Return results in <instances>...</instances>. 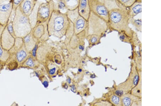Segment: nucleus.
I'll return each mask as SVG.
<instances>
[{
  "mask_svg": "<svg viewBox=\"0 0 161 106\" xmlns=\"http://www.w3.org/2000/svg\"><path fill=\"white\" fill-rule=\"evenodd\" d=\"M70 21L66 13L54 9L47 22L49 35L61 38L65 35Z\"/></svg>",
  "mask_w": 161,
  "mask_h": 106,
  "instance_id": "nucleus-1",
  "label": "nucleus"
},
{
  "mask_svg": "<svg viewBox=\"0 0 161 106\" xmlns=\"http://www.w3.org/2000/svg\"><path fill=\"white\" fill-rule=\"evenodd\" d=\"M130 18L128 8H116L109 11L108 27L118 32H126L129 34L132 33L129 26Z\"/></svg>",
  "mask_w": 161,
  "mask_h": 106,
  "instance_id": "nucleus-2",
  "label": "nucleus"
},
{
  "mask_svg": "<svg viewBox=\"0 0 161 106\" xmlns=\"http://www.w3.org/2000/svg\"><path fill=\"white\" fill-rule=\"evenodd\" d=\"M13 26L16 37L24 38L32 31L29 17L23 13L19 7L15 10Z\"/></svg>",
  "mask_w": 161,
  "mask_h": 106,
  "instance_id": "nucleus-3",
  "label": "nucleus"
},
{
  "mask_svg": "<svg viewBox=\"0 0 161 106\" xmlns=\"http://www.w3.org/2000/svg\"><path fill=\"white\" fill-rule=\"evenodd\" d=\"M87 34L101 35L107 31L108 27V22L102 18L90 12L88 20Z\"/></svg>",
  "mask_w": 161,
  "mask_h": 106,
  "instance_id": "nucleus-4",
  "label": "nucleus"
},
{
  "mask_svg": "<svg viewBox=\"0 0 161 106\" xmlns=\"http://www.w3.org/2000/svg\"><path fill=\"white\" fill-rule=\"evenodd\" d=\"M54 9L53 0L50 2L42 3L38 9L36 24L48 22Z\"/></svg>",
  "mask_w": 161,
  "mask_h": 106,
  "instance_id": "nucleus-5",
  "label": "nucleus"
},
{
  "mask_svg": "<svg viewBox=\"0 0 161 106\" xmlns=\"http://www.w3.org/2000/svg\"><path fill=\"white\" fill-rule=\"evenodd\" d=\"M90 11L108 22L109 11L104 3L99 0H88Z\"/></svg>",
  "mask_w": 161,
  "mask_h": 106,
  "instance_id": "nucleus-6",
  "label": "nucleus"
},
{
  "mask_svg": "<svg viewBox=\"0 0 161 106\" xmlns=\"http://www.w3.org/2000/svg\"><path fill=\"white\" fill-rule=\"evenodd\" d=\"M12 11V0H0V25H7Z\"/></svg>",
  "mask_w": 161,
  "mask_h": 106,
  "instance_id": "nucleus-7",
  "label": "nucleus"
},
{
  "mask_svg": "<svg viewBox=\"0 0 161 106\" xmlns=\"http://www.w3.org/2000/svg\"><path fill=\"white\" fill-rule=\"evenodd\" d=\"M47 22L38 23L32 28L31 32L36 42L38 40L49 35Z\"/></svg>",
  "mask_w": 161,
  "mask_h": 106,
  "instance_id": "nucleus-8",
  "label": "nucleus"
},
{
  "mask_svg": "<svg viewBox=\"0 0 161 106\" xmlns=\"http://www.w3.org/2000/svg\"><path fill=\"white\" fill-rule=\"evenodd\" d=\"M15 38L9 33L6 26L3 30L0 41L2 47L9 50L14 45Z\"/></svg>",
  "mask_w": 161,
  "mask_h": 106,
  "instance_id": "nucleus-9",
  "label": "nucleus"
},
{
  "mask_svg": "<svg viewBox=\"0 0 161 106\" xmlns=\"http://www.w3.org/2000/svg\"><path fill=\"white\" fill-rule=\"evenodd\" d=\"M72 23L75 34H79L84 31H86L87 33L88 21L80 15Z\"/></svg>",
  "mask_w": 161,
  "mask_h": 106,
  "instance_id": "nucleus-10",
  "label": "nucleus"
},
{
  "mask_svg": "<svg viewBox=\"0 0 161 106\" xmlns=\"http://www.w3.org/2000/svg\"><path fill=\"white\" fill-rule=\"evenodd\" d=\"M37 1L35 0H23L19 6L23 13L29 17L32 13Z\"/></svg>",
  "mask_w": 161,
  "mask_h": 106,
  "instance_id": "nucleus-11",
  "label": "nucleus"
},
{
  "mask_svg": "<svg viewBox=\"0 0 161 106\" xmlns=\"http://www.w3.org/2000/svg\"><path fill=\"white\" fill-rule=\"evenodd\" d=\"M79 14L84 19L88 20L90 13V9L88 0H79L78 7Z\"/></svg>",
  "mask_w": 161,
  "mask_h": 106,
  "instance_id": "nucleus-12",
  "label": "nucleus"
},
{
  "mask_svg": "<svg viewBox=\"0 0 161 106\" xmlns=\"http://www.w3.org/2000/svg\"><path fill=\"white\" fill-rule=\"evenodd\" d=\"M23 43L26 50L28 52L32 51L36 45V41L34 38L32 32L23 38Z\"/></svg>",
  "mask_w": 161,
  "mask_h": 106,
  "instance_id": "nucleus-13",
  "label": "nucleus"
},
{
  "mask_svg": "<svg viewBox=\"0 0 161 106\" xmlns=\"http://www.w3.org/2000/svg\"><path fill=\"white\" fill-rule=\"evenodd\" d=\"M130 19H133L142 12V2H136L128 8Z\"/></svg>",
  "mask_w": 161,
  "mask_h": 106,
  "instance_id": "nucleus-14",
  "label": "nucleus"
},
{
  "mask_svg": "<svg viewBox=\"0 0 161 106\" xmlns=\"http://www.w3.org/2000/svg\"><path fill=\"white\" fill-rule=\"evenodd\" d=\"M29 52L26 50L24 44L22 47L15 54V56L19 63V67L21 66L22 64L26 60L28 56Z\"/></svg>",
  "mask_w": 161,
  "mask_h": 106,
  "instance_id": "nucleus-15",
  "label": "nucleus"
},
{
  "mask_svg": "<svg viewBox=\"0 0 161 106\" xmlns=\"http://www.w3.org/2000/svg\"><path fill=\"white\" fill-rule=\"evenodd\" d=\"M6 66L7 69L11 71L19 68V64L17 60L15 54H11L6 62Z\"/></svg>",
  "mask_w": 161,
  "mask_h": 106,
  "instance_id": "nucleus-16",
  "label": "nucleus"
},
{
  "mask_svg": "<svg viewBox=\"0 0 161 106\" xmlns=\"http://www.w3.org/2000/svg\"><path fill=\"white\" fill-rule=\"evenodd\" d=\"M42 2H43L38 0L32 13L28 17L32 29L35 26L36 23H37V18L38 7L39 6L40 4Z\"/></svg>",
  "mask_w": 161,
  "mask_h": 106,
  "instance_id": "nucleus-17",
  "label": "nucleus"
},
{
  "mask_svg": "<svg viewBox=\"0 0 161 106\" xmlns=\"http://www.w3.org/2000/svg\"><path fill=\"white\" fill-rule=\"evenodd\" d=\"M23 41L22 38L16 37L15 38L14 46L9 50L10 54H15L23 45Z\"/></svg>",
  "mask_w": 161,
  "mask_h": 106,
  "instance_id": "nucleus-18",
  "label": "nucleus"
},
{
  "mask_svg": "<svg viewBox=\"0 0 161 106\" xmlns=\"http://www.w3.org/2000/svg\"><path fill=\"white\" fill-rule=\"evenodd\" d=\"M54 9L58 10L63 13H66L68 10L65 0H56V2H54Z\"/></svg>",
  "mask_w": 161,
  "mask_h": 106,
  "instance_id": "nucleus-19",
  "label": "nucleus"
},
{
  "mask_svg": "<svg viewBox=\"0 0 161 106\" xmlns=\"http://www.w3.org/2000/svg\"><path fill=\"white\" fill-rule=\"evenodd\" d=\"M136 0H116L117 4L119 8H128L133 4Z\"/></svg>",
  "mask_w": 161,
  "mask_h": 106,
  "instance_id": "nucleus-20",
  "label": "nucleus"
},
{
  "mask_svg": "<svg viewBox=\"0 0 161 106\" xmlns=\"http://www.w3.org/2000/svg\"><path fill=\"white\" fill-rule=\"evenodd\" d=\"M67 17L72 23H73L80 15L78 9L68 10L66 13Z\"/></svg>",
  "mask_w": 161,
  "mask_h": 106,
  "instance_id": "nucleus-21",
  "label": "nucleus"
},
{
  "mask_svg": "<svg viewBox=\"0 0 161 106\" xmlns=\"http://www.w3.org/2000/svg\"><path fill=\"white\" fill-rule=\"evenodd\" d=\"M10 55L9 51L3 48L0 43V61L6 62Z\"/></svg>",
  "mask_w": 161,
  "mask_h": 106,
  "instance_id": "nucleus-22",
  "label": "nucleus"
},
{
  "mask_svg": "<svg viewBox=\"0 0 161 106\" xmlns=\"http://www.w3.org/2000/svg\"><path fill=\"white\" fill-rule=\"evenodd\" d=\"M37 63L34 60L33 56H28L26 60L23 62L21 66H23L28 67L31 68H34L37 66Z\"/></svg>",
  "mask_w": 161,
  "mask_h": 106,
  "instance_id": "nucleus-23",
  "label": "nucleus"
},
{
  "mask_svg": "<svg viewBox=\"0 0 161 106\" xmlns=\"http://www.w3.org/2000/svg\"><path fill=\"white\" fill-rule=\"evenodd\" d=\"M67 9L72 10L76 9L78 7L79 0H65Z\"/></svg>",
  "mask_w": 161,
  "mask_h": 106,
  "instance_id": "nucleus-24",
  "label": "nucleus"
},
{
  "mask_svg": "<svg viewBox=\"0 0 161 106\" xmlns=\"http://www.w3.org/2000/svg\"><path fill=\"white\" fill-rule=\"evenodd\" d=\"M142 19H130L129 23L131 24L136 29L139 31L141 32L142 30Z\"/></svg>",
  "mask_w": 161,
  "mask_h": 106,
  "instance_id": "nucleus-25",
  "label": "nucleus"
},
{
  "mask_svg": "<svg viewBox=\"0 0 161 106\" xmlns=\"http://www.w3.org/2000/svg\"><path fill=\"white\" fill-rule=\"evenodd\" d=\"M23 0H12L13 3V11H15V10L19 7Z\"/></svg>",
  "mask_w": 161,
  "mask_h": 106,
  "instance_id": "nucleus-26",
  "label": "nucleus"
},
{
  "mask_svg": "<svg viewBox=\"0 0 161 106\" xmlns=\"http://www.w3.org/2000/svg\"><path fill=\"white\" fill-rule=\"evenodd\" d=\"M123 104L124 106H130L131 104V100L128 96H125L122 98Z\"/></svg>",
  "mask_w": 161,
  "mask_h": 106,
  "instance_id": "nucleus-27",
  "label": "nucleus"
},
{
  "mask_svg": "<svg viewBox=\"0 0 161 106\" xmlns=\"http://www.w3.org/2000/svg\"><path fill=\"white\" fill-rule=\"evenodd\" d=\"M111 101L114 104L116 105H120V98L117 96H113L112 98Z\"/></svg>",
  "mask_w": 161,
  "mask_h": 106,
  "instance_id": "nucleus-28",
  "label": "nucleus"
},
{
  "mask_svg": "<svg viewBox=\"0 0 161 106\" xmlns=\"http://www.w3.org/2000/svg\"><path fill=\"white\" fill-rule=\"evenodd\" d=\"M38 49V45H35L34 48H33V50L32 51V56L33 58L36 57V53H37V51Z\"/></svg>",
  "mask_w": 161,
  "mask_h": 106,
  "instance_id": "nucleus-29",
  "label": "nucleus"
},
{
  "mask_svg": "<svg viewBox=\"0 0 161 106\" xmlns=\"http://www.w3.org/2000/svg\"><path fill=\"white\" fill-rule=\"evenodd\" d=\"M56 71V68L55 67H53L49 69V73L51 75H54Z\"/></svg>",
  "mask_w": 161,
  "mask_h": 106,
  "instance_id": "nucleus-30",
  "label": "nucleus"
},
{
  "mask_svg": "<svg viewBox=\"0 0 161 106\" xmlns=\"http://www.w3.org/2000/svg\"><path fill=\"white\" fill-rule=\"evenodd\" d=\"M6 62H5L0 61V72L3 69L4 67L6 66Z\"/></svg>",
  "mask_w": 161,
  "mask_h": 106,
  "instance_id": "nucleus-31",
  "label": "nucleus"
},
{
  "mask_svg": "<svg viewBox=\"0 0 161 106\" xmlns=\"http://www.w3.org/2000/svg\"><path fill=\"white\" fill-rule=\"evenodd\" d=\"M116 94L117 95L121 96L123 95V92L121 91V90H118L116 92Z\"/></svg>",
  "mask_w": 161,
  "mask_h": 106,
  "instance_id": "nucleus-32",
  "label": "nucleus"
},
{
  "mask_svg": "<svg viewBox=\"0 0 161 106\" xmlns=\"http://www.w3.org/2000/svg\"><path fill=\"white\" fill-rule=\"evenodd\" d=\"M6 26L0 25V41H1V36L3 30L4 28Z\"/></svg>",
  "mask_w": 161,
  "mask_h": 106,
  "instance_id": "nucleus-33",
  "label": "nucleus"
},
{
  "mask_svg": "<svg viewBox=\"0 0 161 106\" xmlns=\"http://www.w3.org/2000/svg\"><path fill=\"white\" fill-rule=\"evenodd\" d=\"M139 80V77L137 76H136L135 77L134 81V85H136L138 82Z\"/></svg>",
  "mask_w": 161,
  "mask_h": 106,
  "instance_id": "nucleus-34",
  "label": "nucleus"
},
{
  "mask_svg": "<svg viewBox=\"0 0 161 106\" xmlns=\"http://www.w3.org/2000/svg\"><path fill=\"white\" fill-rule=\"evenodd\" d=\"M43 84L44 87H47L48 86V82L47 81H43Z\"/></svg>",
  "mask_w": 161,
  "mask_h": 106,
  "instance_id": "nucleus-35",
  "label": "nucleus"
},
{
  "mask_svg": "<svg viewBox=\"0 0 161 106\" xmlns=\"http://www.w3.org/2000/svg\"><path fill=\"white\" fill-rule=\"evenodd\" d=\"M105 1V4L106 5L108 2H116V0H104Z\"/></svg>",
  "mask_w": 161,
  "mask_h": 106,
  "instance_id": "nucleus-36",
  "label": "nucleus"
},
{
  "mask_svg": "<svg viewBox=\"0 0 161 106\" xmlns=\"http://www.w3.org/2000/svg\"><path fill=\"white\" fill-rule=\"evenodd\" d=\"M75 89L74 85H72V87H71L72 91L73 92H75Z\"/></svg>",
  "mask_w": 161,
  "mask_h": 106,
  "instance_id": "nucleus-37",
  "label": "nucleus"
},
{
  "mask_svg": "<svg viewBox=\"0 0 161 106\" xmlns=\"http://www.w3.org/2000/svg\"><path fill=\"white\" fill-rule=\"evenodd\" d=\"M67 81H68V82H69V84L71 83V79L69 78H69H68V79H67Z\"/></svg>",
  "mask_w": 161,
  "mask_h": 106,
  "instance_id": "nucleus-38",
  "label": "nucleus"
},
{
  "mask_svg": "<svg viewBox=\"0 0 161 106\" xmlns=\"http://www.w3.org/2000/svg\"><path fill=\"white\" fill-rule=\"evenodd\" d=\"M79 48L80 49V50H84V47H83V46H82V45L80 46Z\"/></svg>",
  "mask_w": 161,
  "mask_h": 106,
  "instance_id": "nucleus-39",
  "label": "nucleus"
},
{
  "mask_svg": "<svg viewBox=\"0 0 161 106\" xmlns=\"http://www.w3.org/2000/svg\"><path fill=\"white\" fill-rule=\"evenodd\" d=\"M46 2H50L52 1H53V0H44Z\"/></svg>",
  "mask_w": 161,
  "mask_h": 106,
  "instance_id": "nucleus-40",
  "label": "nucleus"
},
{
  "mask_svg": "<svg viewBox=\"0 0 161 106\" xmlns=\"http://www.w3.org/2000/svg\"><path fill=\"white\" fill-rule=\"evenodd\" d=\"M99 1L104 3L105 4V1H104V0H99Z\"/></svg>",
  "mask_w": 161,
  "mask_h": 106,
  "instance_id": "nucleus-41",
  "label": "nucleus"
},
{
  "mask_svg": "<svg viewBox=\"0 0 161 106\" xmlns=\"http://www.w3.org/2000/svg\"><path fill=\"white\" fill-rule=\"evenodd\" d=\"M136 2H142V0H136Z\"/></svg>",
  "mask_w": 161,
  "mask_h": 106,
  "instance_id": "nucleus-42",
  "label": "nucleus"
},
{
  "mask_svg": "<svg viewBox=\"0 0 161 106\" xmlns=\"http://www.w3.org/2000/svg\"><path fill=\"white\" fill-rule=\"evenodd\" d=\"M35 1H38V0H35Z\"/></svg>",
  "mask_w": 161,
  "mask_h": 106,
  "instance_id": "nucleus-43",
  "label": "nucleus"
},
{
  "mask_svg": "<svg viewBox=\"0 0 161 106\" xmlns=\"http://www.w3.org/2000/svg\"></svg>",
  "mask_w": 161,
  "mask_h": 106,
  "instance_id": "nucleus-44",
  "label": "nucleus"
}]
</instances>
